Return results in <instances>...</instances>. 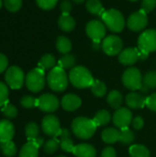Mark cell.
Here are the masks:
<instances>
[{
    "instance_id": "6da1fadb",
    "label": "cell",
    "mask_w": 156,
    "mask_h": 157,
    "mask_svg": "<svg viewBox=\"0 0 156 157\" xmlns=\"http://www.w3.org/2000/svg\"><path fill=\"white\" fill-rule=\"evenodd\" d=\"M97 126L93 120L85 118V117H78L75 118L72 122V131L74 134L82 140H87L91 138Z\"/></svg>"
},
{
    "instance_id": "7a4b0ae2",
    "label": "cell",
    "mask_w": 156,
    "mask_h": 157,
    "mask_svg": "<svg viewBox=\"0 0 156 157\" xmlns=\"http://www.w3.org/2000/svg\"><path fill=\"white\" fill-rule=\"evenodd\" d=\"M69 80L71 84L77 88H86L92 86L94 78L84 66L74 67L69 74Z\"/></svg>"
},
{
    "instance_id": "3957f363",
    "label": "cell",
    "mask_w": 156,
    "mask_h": 157,
    "mask_svg": "<svg viewBox=\"0 0 156 157\" xmlns=\"http://www.w3.org/2000/svg\"><path fill=\"white\" fill-rule=\"evenodd\" d=\"M47 83L50 88L55 92H63L68 86V78L64 69L60 66L52 68L47 75Z\"/></svg>"
},
{
    "instance_id": "277c9868",
    "label": "cell",
    "mask_w": 156,
    "mask_h": 157,
    "mask_svg": "<svg viewBox=\"0 0 156 157\" xmlns=\"http://www.w3.org/2000/svg\"><path fill=\"white\" fill-rule=\"evenodd\" d=\"M102 21L106 28L113 32H120L125 27V19L123 15L117 9H108L101 15Z\"/></svg>"
},
{
    "instance_id": "5b68a950",
    "label": "cell",
    "mask_w": 156,
    "mask_h": 157,
    "mask_svg": "<svg viewBox=\"0 0 156 157\" xmlns=\"http://www.w3.org/2000/svg\"><path fill=\"white\" fill-rule=\"evenodd\" d=\"M25 84L27 86V88L33 93H38L41 91L45 86L44 71L39 67L29 71L26 75Z\"/></svg>"
},
{
    "instance_id": "8992f818",
    "label": "cell",
    "mask_w": 156,
    "mask_h": 157,
    "mask_svg": "<svg viewBox=\"0 0 156 157\" xmlns=\"http://www.w3.org/2000/svg\"><path fill=\"white\" fill-rule=\"evenodd\" d=\"M26 80L24 72L18 66H10L5 75V81L11 89H19Z\"/></svg>"
},
{
    "instance_id": "52a82bcc",
    "label": "cell",
    "mask_w": 156,
    "mask_h": 157,
    "mask_svg": "<svg viewBox=\"0 0 156 157\" xmlns=\"http://www.w3.org/2000/svg\"><path fill=\"white\" fill-rule=\"evenodd\" d=\"M138 49L141 52L149 54L156 51V30L147 29L138 39Z\"/></svg>"
},
{
    "instance_id": "ba28073f",
    "label": "cell",
    "mask_w": 156,
    "mask_h": 157,
    "mask_svg": "<svg viewBox=\"0 0 156 157\" xmlns=\"http://www.w3.org/2000/svg\"><path fill=\"white\" fill-rule=\"evenodd\" d=\"M123 85L130 90L135 91L143 86V77L139 69L131 67L127 69L122 75Z\"/></svg>"
},
{
    "instance_id": "9c48e42d",
    "label": "cell",
    "mask_w": 156,
    "mask_h": 157,
    "mask_svg": "<svg viewBox=\"0 0 156 157\" xmlns=\"http://www.w3.org/2000/svg\"><path fill=\"white\" fill-rule=\"evenodd\" d=\"M101 47L106 54L109 56H114L121 52L123 42L120 37L115 35H110L103 40L101 43Z\"/></svg>"
},
{
    "instance_id": "30bf717a",
    "label": "cell",
    "mask_w": 156,
    "mask_h": 157,
    "mask_svg": "<svg viewBox=\"0 0 156 157\" xmlns=\"http://www.w3.org/2000/svg\"><path fill=\"white\" fill-rule=\"evenodd\" d=\"M41 128L43 132L51 137H57L61 132V125L58 118L54 115H46L41 121Z\"/></svg>"
},
{
    "instance_id": "8fae6325",
    "label": "cell",
    "mask_w": 156,
    "mask_h": 157,
    "mask_svg": "<svg viewBox=\"0 0 156 157\" xmlns=\"http://www.w3.org/2000/svg\"><path fill=\"white\" fill-rule=\"evenodd\" d=\"M147 14L142 9L131 14L127 20V26L132 31H141L147 26Z\"/></svg>"
},
{
    "instance_id": "7c38bea8",
    "label": "cell",
    "mask_w": 156,
    "mask_h": 157,
    "mask_svg": "<svg viewBox=\"0 0 156 157\" xmlns=\"http://www.w3.org/2000/svg\"><path fill=\"white\" fill-rule=\"evenodd\" d=\"M86 31L93 41H100L106 35V26L99 20H92L87 23Z\"/></svg>"
},
{
    "instance_id": "4fadbf2b",
    "label": "cell",
    "mask_w": 156,
    "mask_h": 157,
    "mask_svg": "<svg viewBox=\"0 0 156 157\" xmlns=\"http://www.w3.org/2000/svg\"><path fill=\"white\" fill-rule=\"evenodd\" d=\"M38 108L43 112H54L59 108V99L52 94H43L38 98Z\"/></svg>"
},
{
    "instance_id": "5bb4252c",
    "label": "cell",
    "mask_w": 156,
    "mask_h": 157,
    "mask_svg": "<svg viewBox=\"0 0 156 157\" xmlns=\"http://www.w3.org/2000/svg\"><path fill=\"white\" fill-rule=\"evenodd\" d=\"M132 121V114L126 108H120L113 115V123L116 127L121 129L128 128Z\"/></svg>"
},
{
    "instance_id": "9a60e30c",
    "label": "cell",
    "mask_w": 156,
    "mask_h": 157,
    "mask_svg": "<svg viewBox=\"0 0 156 157\" xmlns=\"http://www.w3.org/2000/svg\"><path fill=\"white\" fill-rule=\"evenodd\" d=\"M140 59L139 49L135 48H127L119 55V61L124 65H132Z\"/></svg>"
},
{
    "instance_id": "2e32d148",
    "label": "cell",
    "mask_w": 156,
    "mask_h": 157,
    "mask_svg": "<svg viewBox=\"0 0 156 157\" xmlns=\"http://www.w3.org/2000/svg\"><path fill=\"white\" fill-rule=\"evenodd\" d=\"M15 135V128L13 123L7 120L0 121V142L12 141Z\"/></svg>"
},
{
    "instance_id": "e0dca14e",
    "label": "cell",
    "mask_w": 156,
    "mask_h": 157,
    "mask_svg": "<svg viewBox=\"0 0 156 157\" xmlns=\"http://www.w3.org/2000/svg\"><path fill=\"white\" fill-rule=\"evenodd\" d=\"M126 104L129 108L133 109H143L146 106V98L141 94L131 92L126 97Z\"/></svg>"
},
{
    "instance_id": "ac0fdd59",
    "label": "cell",
    "mask_w": 156,
    "mask_h": 157,
    "mask_svg": "<svg viewBox=\"0 0 156 157\" xmlns=\"http://www.w3.org/2000/svg\"><path fill=\"white\" fill-rule=\"evenodd\" d=\"M81 98L74 94H67L65 95L61 101L62 107L63 109L67 111H74L81 106Z\"/></svg>"
},
{
    "instance_id": "d6986e66",
    "label": "cell",
    "mask_w": 156,
    "mask_h": 157,
    "mask_svg": "<svg viewBox=\"0 0 156 157\" xmlns=\"http://www.w3.org/2000/svg\"><path fill=\"white\" fill-rule=\"evenodd\" d=\"M59 136L61 137L60 147L62 148V150L67 153H73L74 146L73 140L71 138L70 132L67 129H62Z\"/></svg>"
},
{
    "instance_id": "ffe728a7",
    "label": "cell",
    "mask_w": 156,
    "mask_h": 157,
    "mask_svg": "<svg viewBox=\"0 0 156 157\" xmlns=\"http://www.w3.org/2000/svg\"><path fill=\"white\" fill-rule=\"evenodd\" d=\"M76 157H96V149L87 144H81L74 146L73 151Z\"/></svg>"
},
{
    "instance_id": "44dd1931",
    "label": "cell",
    "mask_w": 156,
    "mask_h": 157,
    "mask_svg": "<svg viewBox=\"0 0 156 157\" xmlns=\"http://www.w3.org/2000/svg\"><path fill=\"white\" fill-rule=\"evenodd\" d=\"M39 148L34 141H29L21 147L19 157H38Z\"/></svg>"
},
{
    "instance_id": "7402d4cb",
    "label": "cell",
    "mask_w": 156,
    "mask_h": 157,
    "mask_svg": "<svg viewBox=\"0 0 156 157\" xmlns=\"http://www.w3.org/2000/svg\"><path fill=\"white\" fill-rule=\"evenodd\" d=\"M58 25L62 30L65 32H70L74 30L75 27V21L74 17L70 16L69 14H62V16L59 17Z\"/></svg>"
},
{
    "instance_id": "603a6c76",
    "label": "cell",
    "mask_w": 156,
    "mask_h": 157,
    "mask_svg": "<svg viewBox=\"0 0 156 157\" xmlns=\"http://www.w3.org/2000/svg\"><path fill=\"white\" fill-rule=\"evenodd\" d=\"M102 140L106 144H115L120 141V131L115 128H107L102 132Z\"/></svg>"
},
{
    "instance_id": "cb8c5ba5",
    "label": "cell",
    "mask_w": 156,
    "mask_h": 157,
    "mask_svg": "<svg viewBox=\"0 0 156 157\" xmlns=\"http://www.w3.org/2000/svg\"><path fill=\"white\" fill-rule=\"evenodd\" d=\"M107 100H108V103L109 104V106L115 109H119L122 104V101H123V97L121 95L120 92H119L118 90H112L108 98H107Z\"/></svg>"
},
{
    "instance_id": "d4e9b609",
    "label": "cell",
    "mask_w": 156,
    "mask_h": 157,
    "mask_svg": "<svg viewBox=\"0 0 156 157\" xmlns=\"http://www.w3.org/2000/svg\"><path fill=\"white\" fill-rule=\"evenodd\" d=\"M55 63H56L55 57L51 53H47L40 58L38 65H39V68L42 69L43 71H46V70H50V69L54 68Z\"/></svg>"
},
{
    "instance_id": "484cf974",
    "label": "cell",
    "mask_w": 156,
    "mask_h": 157,
    "mask_svg": "<svg viewBox=\"0 0 156 157\" xmlns=\"http://www.w3.org/2000/svg\"><path fill=\"white\" fill-rule=\"evenodd\" d=\"M56 49L63 54H67L72 50V43L70 40L64 36H59L56 40Z\"/></svg>"
},
{
    "instance_id": "4316f807",
    "label": "cell",
    "mask_w": 156,
    "mask_h": 157,
    "mask_svg": "<svg viewBox=\"0 0 156 157\" xmlns=\"http://www.w3.org/2000/svg\"><path fill=\"white\" fill-rule=\"evenodd\" d=\"M86 6L89 13L93 15H99L100 17L105 11L102 3L99 0H87Z\"/></svg>"
},
{
    "instance_id": "83f0119b",
    "label": "cell",
    "mask_w": 156,
    "mask_h": 157,
    "mask_svg": "<svg viewBox=\"0 0 156 157\" xmlns=\"http://www.w3.org/2000/svg\"><path fill=\"white\" fill-rule=\"evenodd\" d=\"M0 150L6 157H13L17 154V146L12 142H0Z\"/></svg>"
},
{
    "instance_id": "f1b7e54d",
    "label": "cell",
    "mask_w": 156,
    "mask_h": 157,
    "mask_svg": "<svg viewBox=\"0 0 156 157\" xmlns=\"http://www.w3.org/2000/svg\"><path fill=\"white\" fill-rule=\"evenodd\" d=\"M110 119H111L110 113L106 109H101L97 112L93 121H95L97 126H103V125H107L110 121Z\"/></svg>"
},
{
    "instance_id": "f546056e",
    "label": "cell",
    "mask_w": 156,
    "mask_h": 157,
    "mask_svg": "<svg viewBox=\"0 0 156 157\" xmlns=\"http://www.w3.org/2000/svg\"><path fill=\"white\" fill-rule=\"evenodd\" d=\"M25 134L26 137L29 141H33L40 135V127L35 122H29L25 127Z\"/></svg>"
},
{
    "instance_id": "4dcf8cb0",
    "label": "cell",
    "mask_w": 156,
    "mask_h": 157,
    "mask_svg": "<svg viewBox=\"0 0 156 157\" xmlns=\"http://www.w3.org/2000/svg\"><path fill=\"white\" fill-rule=\"evenodd\" d=\"M130 155L131 157H150V152L144 145L134 144L130 148Z\"/></svg>"
},
{
    "instance_id": "1f68e13d",
    "label": "cell",
    "mask_w": 156,
    "mask_h": 157,
    "mask_svg": "<svg viewBox=\"0 0 156 157\" xmlns=\"http://www.w3.org/2000/svg\"><path fill=\"white\" fill-rule=\"evenodd\" d=\"M90 87H91L92 93L97 98H102L107 93L106 85L103 82L99 81V80H94V82H93V84H92V86Z\"/></svg>"
},
{
    "instance_id": "d6a6232c",
    "label": "cell",
    "mask_w": 156,
    "mask_h": 157,
    "mask_svg": "<svg viewBox=\"0 0 156 157\" xmlns=\"http://www.w3.org/2000/svg\"><path fill=\"white\" fill-rule=\"evenodd\" d=\"M134 133L128 128L120 131V142L122 144H130L134 141Z\"/></svg>"
},
{
    "instance_id": "836d02e7",
    "label": "cell",
    "mask_w": 156,
    "mask_h": 157,
    "mask_svg": "<svg viewBox=\"0 0 156 157\" xmlns=\"http://www.w3.org/2000/svg\"><path fill=\"white\" fill-rule=\"evenodd\" d=\"M75 58L72 54H64L58 62V66L62 67L63 69H69L74 66Z\"/></svg>"
},
{
    "instance_id": "e575fe53",
    "label": "cell",
    "mask_w": 156,
    "mask_h": 157,
    "mask_svg": "<svg viewBox=\"0 0 156 157\" xmlns=\"http://www.w3.org/2000/svg\"><path fill=\"white\" fill-rule=\"evenodd\" d=\"M143 85L146 86L148 89H155L156 88V71H152L147 73L143 79Z\"/></svg>"
},
{
    "instance_id": "d590c367",
    "label": "cell",
    "mask_w": 156,
    "mask_h": 157,
    "mask_svg": "<svg viewBox=\"0 0 156 157\" xmlns=\"http://www.w3.org/2000/svg\"><path fill=\"white\" fill-rule=\"evenodd\" d=\"M60 147V141H58L57 139H51L48 140L46 143H44L43 144V150L46 154L48 155H52L54 154L58 148Z\"/></svg>"
},
{
    "instance_id": "8d00e7d4",
    "label": "cell",
    "mask_w": 156,
    "mask_h": 157,
    "mask_svg": "<svg viewBox=\"0 0 156 157\" xmlns=\"http://www.w3.org/2000/svg\"><path fill=\"white\" fill-rule=\"evenodd\" d=\"M2 113L6 119H14L17 116V109L15 105L7 102L2 108Z\"/></svg>"
},
{
    "instance_id": "74e56055",
    "label": "cell",
    "mask_w": 156,
    "mask_h": 157,
    "mask_svg": "<svg viewBox=\"0 0 156 157\" xmlns=\"http://www.w3.org/2000/svg\"><path fill=\"white\" fill-rule=\"evenodd\" d=\"M20 105L25 109H33L38 107V98L32 96H24L20 99Z\"/></svg>"
},
{
    "instance_id": "f35d334b",
    "label": "cell",
    "mask_w": 156,
    "mask_h": 157,
    "mask_svg": "<svg viewBox=\"0 0 156 157\" xmlns=\"http://www.w3.org/2000/svg\"><path fill=\"white\" fill-rule=\"evenodd\" d=\"M6 8L10 12H17L20 9L22 0H4Z\"/></svg>"
},
{
    "instance_id": "ab89813d",
    "label": "cell",
    "mask_w": 156,
    "mask_h": 157,
    "mask_svg": "<svg viewBox=\"0 0 156 157\" xmlns=\"http://www.w3.org/2000/svg\"><path fill=\"white\" fill-rule=\"evenodd\" d=\"M8 96H9V90L7 86L0 82V106H4L8 102Z\"/></svg>"
},
{
    "instance_id": "60d3db41",
    "label": "cell",
    "mask_w": 156,
    "mask_h": 157,
    "mask_svg": "<svg viewBox=\"0 0 156 157\" xmlns=\"http://www.w3.org/2000/svg\"><path fill=\"white\" fill-rule=\"evenodd\" d=\"M57 2L58 0H36V3L39 6V7H40L43 10L52 9L56 6Z\"/></svg>"
},
{
    "instance_id": "b9f144b4",
    "label": "cell",
    "mask_w": 156,
    "mask_h": 157,
    "mask_svg": "<svg viewBox=\"0 0 156 157\" xmlns=\"http://www.w3.org/2000/svg\"><path fill=\"white\" fill-rule=\"evenodd\" d=\"M156 6V0H143L142 2V10L146 14L153 11Z\"/></svg>"
},
{
    "instance_id": "7bdbcfd3",
    "label": "cell",
    "mask_w": 156,
    "mask_h": 157,
    "mask_svg": "<svg viewBox=\"0 0 156 157\" xmlns=\"http://www.w3.org/2000/svg\"><path fill=\"white\" fill-rule=\"evenodd\" d=\"M146 106L151 110L156 112V93L146 98Z\"/></svg>"
},
{
    "instance_id": "ee69618b",
    "label": "cell",
    "mask_w": 156,
    "mask_h": 157,
    "mask_svg": "<svg viewBox=\"0 0 156 157\" xmlns=\"http://www.w3.org/2000/svg\"><path fill=\"white\" fill-rule=\"evenodd\" d=\"M61 10L63 12V14H69L73 8V6H72V3L69 1V0H63L62 3H61Z\"/></svg>"
},
{
    "instance_id": "f6af8a7d",
    "label": "cell",
    "mask_w": 156,
    "mask_h": 157,
    "mask_svg": "<svg viewBox=\"0 0 156 157\" xmlns=\"http://www.w3.org/2000/svg\"><path fill=\"white\" fill-rule=\"evenodd\" d=\"M131 124H132V127L135 130H141V129H143V127L144 125V121H143V119L141 116H137L132 120Z\"/></svg>"
},
{
    "instance_id": "bcb514c9",
    "label": "cell",
    "mask_w": 156,
    "mask_h": 157,
    "mask_svg": "<svg viewBox=\"0 0 156 157\" xmlns=\"http://www.w3.org/2000/svg\"><path fill=\"white\" fill-rule=\"evenodd\" d=\"M7 65H8L7 57L5 54L0 53V74L5 72V70L7 68Z\"/></svg>"
},
{
    "instance_id": "7dc6e473",
    "label": "cell",
    "mask_w": 156,
    "mask_h": 157,
    "mask_svg": "<svg viewBox=\"0 0 156 157\" xmlns=\"http://www.w3.org/2000/svg\"><path fill=\"white\" fill-rule=\"evenodd\" d=\"M101 157H116V151L112 147H107L103 150Z\"/></svg>"
},
{
    "instance_id": "c3c4849f",
    "label": "cell",
    "mask_w": 156,
    "mask_h": 157,
    "mask_svg": "<svg viewBox=\"0 0 156 157\" xmlns=\"http://www.w3.org/2000/svg\"><path fill=\"white\" fill-rule=\"evenodd\" d=\"M35 143H36V144L39 146V147H40V146H42L43 144H44V140H43V138H40V137H38V138H36L35 140H33Z\"/></svg>"
},
{
    "instance_id": "681fc988",
    "label": "cell",
    "mask_w": 156,
    "mask_h": 157,
    "mask_svg": "<svg viewBox=\"0 0 156 157\" xmlns=\"http://www.w3.org/2000/svg\"><path fill=\"white\" fill-rule=\"evenodd\" d=\"M74 3H76V4H81V3H83L85 0H73Z\"/></svg>"
},
{
    "instance_id": "f907efd6",
    "label": "cell",
    "mask_w": 156,
    "mask_h": 157,
    "mask_svg": "<svg viewBox=\"0 0 156 157\" xmlns=\"http://www.w3.org/2000/svg\"><path fill=\"white\" fill-rule=\"evenodd\" d=\"M2 5H3V1H2V0H0V8L2 7Z\"/></svg>"
},
{
    "instance_id": "816d5d0a",
    "label": "cell",
    "mask_w": 156,
    "mask_h": 157,
    "mask_svg": "<svg viewBox=\"0 0 156 157\" xmlns=\"http://www.w3.org/2000/svg\"><path fill=\"white\" fill-rule=\"evenodd\" d=\"M129 1H131V2H136V1H138V0H129Z\"/></svg>"
},
{
    "instance_id": "f5cc1de1",
    "label": "cell",
    "mask_w": 156,
    "mask_h": 157,
    "mask_svg": "<svg viewBox=\"0 0 156 157\" xmlns=\"http://www.w3.org/2000/svg\"><path fill=\"white\" fill-rule=\"evenodd\" d=\"M57 157H65V156H63V155H61V156H57Z\"/></svg>"
}]
</instances>
